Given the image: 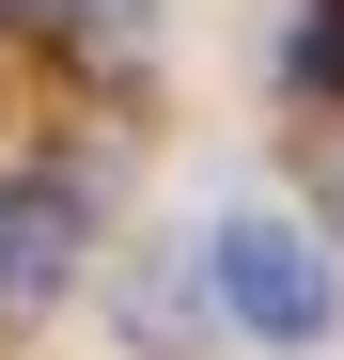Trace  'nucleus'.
<instances>
[{"mask_svg":"<svg viewBox=\"0 0 344 360\" xmlns=\"http://www.w3.org/2000/svg\"><path fill=\"white\" fill-rule=\"evenodd\" d=\"M63 266H79V188H0V314L63 297Z\"/></svg>","mask_w":344,"mask_h":360,"instance_id":"nucleus-2","label":"nucleus"},{"mask_svg":"<svg viewBox=\"0 0 344 360\" xmlns=\"http://www.w3.org/2000/svg\"><path fill=\"white\" fill-rule=\"evenodd\" d=\"M0 16H63V0H0Z\"/></svg>","mask_w":344,"mask_h":360,"instance_id":"nucleus-3","label":"nucleus"},{"mask_svg":"<svg viewBox=\"0 0 344 360\" xmlns=\"http://www.w3.org/2000/svg\"><path fill=\"white\" fill-rule=\"evenodd\" d=\"M329 16H344V0H329Z\"/></svg>","mask_w":344,"mask_h":360,"instance_id":"nucleus-4","label":"nucleus"},{"mask_svg":"<svg viewBox=\"0 0 344 360\" xmlns=\"http://www.w3.org/2000/svg\"><path fill=\"white\" fill-rule=\"evenodd\" d=\"M204 282H219V314H235L251 345H329V314H344V282H329V251L298 219H219L204 235Z\"/></svg>","mask_w":344,"mask_h":360,"instance_id":"nucleus-1","label":"nucleus"}]
</instances>
